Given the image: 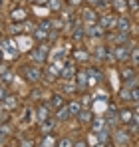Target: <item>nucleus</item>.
Here are the masks:
<instances>
[{
	"label": "nucleus",
	"mask_w": 139,
	"mask_h": 147,
	"mask_svg": "<svg viewBox=\"0 0 139 147\" xmlns=\"http://www.w3.org/2000/svg\"><path fill=\"white\" fill-rule=\"evenodd\" d=\"M48 46L46 44H40V46H36V48H32L30 50V60L34 62V64H46V60H48Z\"/></svg>",
	"instance_id": "nucleus-1"
},
{
	"label": "nucleus",
	"mask_w": 139,
	"mask_h": 147,
	"mask_svg": "<svg viewBox=\"0 0 139 147\" xmlns=\"http://www.w3.org/2000/svg\"><path fill=\"white\" fill-rule=\"evenodd\" d=\"M22 74H24V78H26V82H30V84H36V82H40L44 78V72L38 66H24Z\"/></svg>",
	"instance_id": "nucleus-2"
},
{
	"label": "nucleus",
	"mask_w": 139,
	"mask_h": 147,
	"mask_svg": "<svg viewBox=\"0 0 139 147\" xmlns=\"http://www.w3.org/2000/svg\"><path fill=\"white\" fill-rule=\"evenodd\" d=\"M50 105L48 103H38L36 105V111H34V115H36V121L38 123H42V121H46V119H50Z\"/></svg>",
	"instance_id": "nucleus-3"
},
{
	"label": "nucleus",
	"mask_w": 139,
	"mask_h": 147,
	"mask_svg": "<svg viewBox=\"0 0 139 147\" xmlns=\"http://www.w3.org/2000/svg\"><path fill=\"white\" fill-rule=\"evenodd\" d=\"M113 50V56H115V62H127L129 60V46H125V44H121V46H115Z\"/></svg>",
	"instance_id": "nucleus-4"
},
{
	"label": "nucleus",
	"mask_w": 139,
	"mask_h": 147,
	"mask_svg": "<svg viewBox=\"0 0 139 147\" xmlns=\"http://www.w3.org/2000/svg\"><path fill=\"white\" fill-rule=\"evenodd\" d=\"M113 139H115V143H119V145H129L131 143V133L127 129H117L115 133H113Z\"/></svg>",
	"instance_id": "nucleus-5"
},
{
	"label": "nucleus",
	"mask_w": 139,
	"mask_h": 147,
	"mask_svg": "<svg viewBox=\"0 0 139 147\" xmlns=\"http://www.w3.org/2000/svg\"><path fill=\"white\" fill-rule=\"evenodd\" d=\"M10 20L14 22V24H22L28 20V10L26 8H16V10H12L10 12Z\"/></svg>",
	"instance_id": "nucleus-6"
},
{
	"label": "nucleus",
	"mask_w": 139,
	"mask_h": 147,
	"mask_svg": "<svg viewBox=\"0 0 139 147\" xmlns=\"http://www.w3.org/2000/svg\"><path fill=\"white\" fill-rule=\"evenodd\" d=\"M72 60L76 62V64H80V62H88L90 60V52L86 48H74L72 50Z\"/></svg>",
	"instance_id": "nucleus-7"
},
{
	"label": "nucleus",
	"mask_w": 139,
	"mask_h": 147,
	"mask_svg": "<svg viewBox=\"0 0 139 147\" xmlns=\"http://www.w3.org/2000/svg\"><path fill=\"white\" fill-rule=\"evenodd\" d=\"M115 30H117V32H121V34H129V30H131V22H129V18H127V16H117Z\"/></svg>",
	"instance_id": "nucleus-8"
},
{
	"label": "nucleus",
	"mask_w": 139,
	"mask_h": 147,
	"mask_svg": "<svg viewBox=\"0 0 139 147\" xmlns=\"http://www.w3.org/2000/svg\"><path fill=\"white\" fill-rule=\"evenodd\" d=\"M90 127H92L93 133H99V131L107 129V125H105V119H103V115H93V119H92V123H90Z\"/></svg>",
	"instance_id": "nucleus-9"
},
{
	"label": "nucleus",
	"mask_w": 139,
	"mask_h": 147,
	"mask_svg": "<svg viewBox=\"0 0 139 147\" xmlns=\"http://www.w3.org/2000/svg\"><path fill=\"white\" fill-rule=\"evenodd\" d=\"M60 78L66 80V82H74V78H76V66L74 64H66L62 68V72H60Z\"/></svg>",
	"instance_id": "nucleus-10"
},
{
	"label": "nucleus",
	"mask_w": 139,
	"mask_h": 147,
	"mask_svg": "<svg viewBox=\"0 0 139 147\" xmlns=\"http://www.w3.org/2000/svg\"><path fill=\"white\" fill-rule=\"evenodd\" d=\"M103 34H105V28L99 26L97 22H95V24H90L88 32H86V36H90V38H101Z\"/></svg>",
	"instance_id": "nucleus-11"
},
{
	"label": "nucleus",
	"mask_w": 139,
	"mask_h": 147,
	"mask_svg": "<svg viewBox=\"0 0 139 147\" xmlns=\"http://www.w3.org/2000/svg\"><path fill=\"white\" fill-rule=\"evenodd\" d=\"M48 105H50L52 109H60V107H64V105H66L64 96H62V94H52V96H50V101H48Z\"/></svg>",
	"instance_id": "nucleus-12"
},
{
	"label": "nucleus",
	"mask_w": 139,
	"mask_h": 147,
	"mask_svg": "<svg viewBox=\"0 0 139 147\" xmlns=\"http://www.w3.org/2000/svg\"><path fill=\"white\" fill-rule=\"evenodd\" d=\"M115 22H117V18L113 16V14H103V16L97 20V24L103 26L105 30H107V28H115Z\"/></svg>",
	"instance_id": "nucleus-13"
},
{
	"label": "nucleus",
	"mask_w": 139,
	"mask_h": 147,
	"mask_svg": "<svg viewBox=\"0 0 139 147\" xmlns=\"http://www.w3.org/2000/svg\"><path fill=\"white\" fill-rule=\"evenodd\" d=\"M76 117H78L80 125H90V123H92V119H93V111H92V109H82Z\"/></svg>",
	"instance_id": "nucleus-14"
},
{
	"label": "nucleus",
	"mask_w": 139,
	"mask_h": 147,
	"mask_svg": "<svg viewBox=\"0 0 139 147\" xmlns=\"http://www.w3.org/2000/svg\"><path fill=\"white\" fill-rule=\"evenodd\" d=\"M82 20L88 22V24H95V22H97V12H95L93 8H84V12H82Z\"/></svg>",
	"instance_id": "nucleus-15"
},
{
	"label": "nucleus",
	"mask_w": 139,
	"mask_h": 147,
	"mask_svg": "<svg viewBox=\"0 0 139 147\" xmlns=\"http://www.w3.org/2000/svg\"><path fill=\"white\" fill-rule=\"evenodd\" d=\"M117 117H119V121H121V123H125V125H127V123L133 119V109L123 107V109H119V115H117Z\"/></svg>",
	"instance_id": "nucleus-16"
},
{
	"label": "nucleus",
	"mask_w": 139,
	"mask_h": 147,
	"mask_svg": "<svg viewBox=\"0 0 139 147\" xmlns=\"http://www.w3.org/2000/svg\"><path fill=\"white\" fill-rule=\"evenodd\" d=\"M32 32H34V40H38V42H46L48 38H50V32H46V30L40 28V26H36Z\"/></svg>",
	"instance_id": "nucleus-17"
},
{
	"label": "nucleus",
	"mask_w": 139,
	"mask_h": 147,
	"mask_svg": "<svg viewBox=\"0 0 139 147\" xmlns=\"http://www.w3.org/2000/svg\"><path fill=\"white\" fill-rule=\"evenodd\" d=\"M105 56H107V48H105V46H97L95 52H93V60H95L97 64L105 62Z\"/></svg>",
	"instance_id": "nucleus-18"
},
{
	"label": "nucleus",
	"mask_w": 139,
	"mask_h": 147,
	"mask_svg": "<svg viewBox=\"0 0 139 147\" xmlns=\"http://www.w3.org/2000/svg\"><path fill=\"white\" fill-rule=\"evenodd\" d=\"M66 105H68V111H70V115H72V117H76V115L82 111V103H80L78 99H72L70 103H66Z\"/></svg>",
	"instance_id": "nucleus-19"
},
{
	"label": "nucleus",
	"mask_w": 139,
	"mask_h": 147,
	"mask_svg": "<svg viewBox=\"0 0 139 147\" xmlns=\"http://www.w3.org/2000/svg\"><path fill=\"white\" fill-rule=\"evenodd\" d=\"M56 137H54V133H48V135H42V143L38 147H56Z\"/></svg>",
	"instance_id": "nucleus-20"
},
{
	"label": "nucleus",
	"mask_w": 139,
	"mask_h": 147,
	"mask_svg": "<svg viewBox=\"0 0 139 147\" xmlns=\"http://www.w3.org/2000/svg\"><path fill=\"white\" fill-rule=\"evenodd\" d=\"M95 137H97V141H99V143H105V145H109V143H111V135H109V129H103V131L95 133Z\"/></svg>",
	"instance_id": "nucleus-21"
},
{
	"label": "nucleus",
	"mask_w": 139,
	"mask_h": 147,
	"mask_svg": "<svg viewBox=\"0 0 139 147\" xmlns=\"http://www.w3.org/2000/svg\"><path fill=\"white\" fill-rule=\"evenodd\" d=\"M40 125H42V127H40V133H42V135H48V133H52V127H54L56 123H54V119L50 117V119H46V121H42Z\"/></svg>",
	"instance_id": "nucleus-22"
},
{
	"label": "nucleus",
	"mask_w": 139,
	"mask_h": 147,
	"mask_svg": "<svg viewBox=\"0 0 139 147\" xmlns=\"http://www.w3.org/2000/svg\"><path fill=\"white\" fill-rule=\"evenodd\" d=\"M4 103V107H6V111H12V109H16V105H18V99L14 98V96H8V98L2 101Z\"/></svg>",
	"instance_id": "nucleus-23"
},
{
	"label": "nucleus",
	"mask_w": 139,
	"mask_h": 147,
	"mask_svg": "<svg viewBox=\"0 0 139 147\" xmlns=\"http://www.w3.org/2000/svg\"><path fill=\"white\" fill-rule=\"evenodd\" d=\"M56 117L60 119V121H66L68 117H72L68 111V105H64V107H60V109H56Z\"/></svg>",
	"instance_id": "nucleus-24"
},
{
	"label": "nucleus",
	"mask_w": 139,
	"mask_h": 147,
	"mask_svg": "<svg viewBox=\"0 0 139 147\" xmlns=\"http://www.w3.org/2000/svg\"><path fill=\"white\" fill-rule=\"evenodd\" d=\"M111 6H113V10H117V12H125L127 10V0H113L111 2Z\"/></svg>",
	"instance_id": "nucleus-25"
},
{
	"label": "nucleus",
	"mask_w": 139,
	"mask_h": 147,
	"mask_svg": "<svg viewBox=\"0 0 139 147\" xmlns=\"http://www.w3.org/2000/svg\"><path fill=\"white\" fill-rule=\"evenodd\" d=\"M119 98L123 99V101H131V88L129 86H123L119 90Z\"/></svg>",
	"instance_id": "nucleus-26"
},
{
	"label": "nucleus",
	"mask_w": 139,
	"mask_h": 147,
	"mask_svg": "<svg viewBox=\"0 0 139 147\" xmlns=\"http://www.w3.org/2000/svg\"><path fill=\"white\" fill-rule=\"evenodd\" d=\"M129 60H131V66H139V48H133L129 50Z\"/></svg>",
	"instance_id": "nucleus-27"
},
{
	"label": "nucleus",
	"mask_w": 139,
	"mask_h": 147,
	"mask_svg": "<svg viewBox=\"0 0 139 147\" xmlns=\"http://www.w3.org/2000/svg\"><path fill=\"white\" fill-rule=\"evenodd\" d=\"M72 38H74V40H84V38H86V30H84L82 26H78V28L72 32Z\"/></svg>",
	"instance_id": "nucleus-28"
},
{
	"label": "nucleus",
	"mask_w": 139,
	"mask_h": 147,
	"mask_svg": "<svg viewBox=\"0 0 139 147\" xmlns=\"http://www.w3.org/2000/svg\"><path fill=\"white\" fill-rule=\"evenodd\" d=\"M12 78H14V76H12V72L8 70L6 74L0 76V84H2V86H8V84H12Z\"/></svg>",
	"instance_id": "nucleus-29"
},
{
	"label": "nucleus",
	"mask_w": 139,
	"mask_h": 147,
	"mask_svg": "<svg viewBox=\"0 0 139 147\" xmlns=\"http://www.w3.org/2000/svg\"><path fill=\"white\" fill-rule=\"evenodd\" d=\"M44 78H46V82H54V80L58 78V72H56V70L50 66V68H48V72L44 74ZM44 78H42V80H44Z\"/></svg>",
	"instance_id": "nucleus-30"
},
{
	"label": "nucleus",
	"mask_w": 139,
	"mask_h": 147,
	"mask_svg": "<svg viewBox=\"0 0 139 147\" xmlns=\"http://www.w3.org/2000/svg\"><path fill=\"white\" fill-rule=\"evenodd\" d=\"M48 6H50L52 10H56V12H60V10L64 8V2H62V0H50V2H48Z\"/></svg>",
	"instance_id": "nucleus-31"
},
{
	"label": "nucleus",
	"mask_w": 139,
	"mask_h": 147,
	"mask_svg": "<svg viewBox=\"0 0 139 147\" xmlns=\"http://www.w3.org/2000/svg\"><path fill=\"white\" fill-rule=\"evenodd\" d=\"M56 147H74V141L70 137H62V139H58Z\"/></svg>",
	"instance_id": "nucleus-32"
},
{
	"label": "nucleus",
	"mask_w": 139,
	"mask_h": 147,
	"mask_svg": "<svg viewBox=\"0 0 139 147\" xmlns=\"http://www.w3.org/2000/svg\"><path fill=\"white\" fill-rule=\"evenodd\" d=\"M127 8L131 12H139V0H127Z\"/></svg>",
	"instance_id": "nucleus-33"
},
{
	"label": "nucleus",
	"mask_w": 139,
	"mask_h": 147,
	"mask_svg": "<svg viewBox=\"0 0 139 147\" xmlns=\"http://www.w3.org/2000/svg\"><path fill=\"white\" fill-rule=\"evenodd\" d=\"M131 101H133V103H137V101H139V88H137V86L131 88Z\"/></svg>",
	"instance_id": "nucleus-34"
},
{
	"label": "nucleus",
	"mask_w": 139,
	"mask_h": 147,
	"mask_svg": "<svg viewBox=\"0 0 139 147\" xmlns=\"http://www.w3.org/2000/svg\"><path fill=\"white\" fill-rule=\"evenodd\" d=\"M8 96H10V94H8L6 86H2V84H0V101H4V99L8 98Z\"/></svg>",
	"instance_id": "nucleus-35"
},
{
	"label": "nucleus",
	"mask_w": 139,
	"mask_h": 147,
	"mask_svg": "<svg viewBox=\"0 0 139 147\" xmlns=\"http://www.w3.org/2000/svg\"><path fill=\"white\" fill-rule=\"evenodd\" d=\"M74 147H90V145L86 139H78V141H74Z\"/></svg>",
	"instance_id": "nucleus-36"
},
{
	"label": "nucleus",
	"mask_w": 139,
	"mask_h": 147,
	"mask_svg": "<svg viewBox=\"0 0 139 147\" xmlns=\"http://www.w3.org/2000/svg\"><path fill=\"white\" fill-rule=\"evenodd\" d=\"M20 147H34V141H32V139H24Z\"/></svg>",
	"instance_id": "nucleus-37"
},
{
	"label": "nucleus",
	"mask_w": 139,
	"mask_h": 147,
	"mask_svg": "<svg viewBox=\"0 0 139 147\" xmlns=\"http://www.w3.org/2000/svg\"><path fill=\"white\" fill-rule=\"evenodd\" d=\"M8 70H10V68H8L6 64H2V62H0V76H2V74H6Z\"/></svg>",
	"instance_id": "nucleus-38"
},
{
	"label": "nucleus",
	"mask_w": 139,
	"mask_h": 147,
	"mask_svg": "<svg viewBox=\"0 0 139 147\" xmlns=\"http://www.w3.org/2000/svg\"><path fill=\"white\" fill-rule=\"evenodd\" d=\"M82 2H84V0H68V4H70V6H80Z\"/></svg>",
	"instance_id": "nucleus-39"
},
{
	"label": "nucleus",
	"mask_w": 139,
	"mask_h": 147,
	"mask_svg": "<svg viewBox=\"0 0 139 147\" xmlns=\"http://www.w3.org/2000/svg\"><path fill=\"white\" fill-rule=\"evenodd\" d=\"M50 0H34V4H40V6H48Z\"/></svg>",
	"instance_id": "nucleus-40"
},
{
	"label": "nucleus",
	"mask_w": 139,
	"mask_h": 147,
	"mask_svg": "<svg viewBox=\"0 0 139 147\" xmlns=\"http://www.w3.org/2000/svg\"><path fill=\"white\" fill-rule=\"evenodd\" d=\"M101 0H86V4H90V6H97Z\"/></svg>",
	"instance_id": "nucleus-41"
},
{
	"label": "nucleus",
	"mask_w": 139,
	"mask_h": 147,
	"mask_svg": "<svg viewBox=\"0 0 139 147\" xmlns=\"http://www.w3.org/2000/svg\"><path fill=\"white\" fill-rule=\"evenodd\" d=\"M4 141H6V135H4V133H2V131H0V145H2V143H4Z\"/></svg>",
	"instance_id": "nucleus-42"
},
{
	"label": "nucleus",
	"mask_w": 139,
	"mask_h": 147,
	"mask_svg": "<svg viewBox=\"0 0 139 147\" xmlns=\"http://www.w3.org/2000/svg\"><path fill=\"white\" fill-rule=\"evenodd\" d=\"M103 2H107V4H111V2H113V0H103Z\"/></svg>",
	"instance_id": "nucleus-43"
},
{
	"label": "nucleus",
	"mask_w": 139,
	"mask_h": 147,
	"mask_svg": "<svg viewBox=\"0 0 139 147\" xmlns=\"http://www.w3.org/2000/svg\"><path fill=\"white\" fill-rule=\"evenodd\" d=\"M0 8H2V0H0Z\"/></svg>",
	"instance_id": "nucleus-44"
},
{
	"label": "nucleus",
	"mask_w": 139,
	"mask_h": 147,
	"mask_svg": "<svg viewBox=\"0 0 139 147\" xmlns=\"http://www.w3.org/2000/svg\"><path fill=\"white\" fill-rule=\"evenodd\" d=\"M137 68H139V66H137Z\"/></svg>",
	"instance_id": "nucleus-45"
}]
</instances>
